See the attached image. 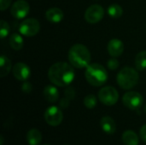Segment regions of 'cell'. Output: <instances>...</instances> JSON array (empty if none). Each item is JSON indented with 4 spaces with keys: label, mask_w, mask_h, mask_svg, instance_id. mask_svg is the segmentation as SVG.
I'll use <instances>...</instances> for the list:
<instances>
[{
    "label": "cell",
    "mask_w": 146,
    "mask_h": 145,
    "mask_svg": "<svg viewBox=\"0 0 146 145\" xmlns=\"http://www.w3.org/2000/svg\"><path fill=\"white\" fill-rule=\"evenodd\" d=\"M48 78L50 81L56 86H68L75 78L74 67L65 62H58L50 68Z\"/></svg>",
    "instance_id": "cell-1"
},
{
    "label": "cell",
    "mask_w": 146,
    "mask_h": 145,
    "mask_svg": "<svg viewBox=\"0 0 146 145\" xmlns=\"http://www.w3.org/2000/svg\"><path fill=\"white\" fill-rule=\"evenodd\" d=\"M68 58L74 68H85L90 64L91 53L84 44H76L69 49Z\"/></svg>",
    "instance_id": "cell-2"
},
{
    "label": "cell",
    "mask_w": 146,
    "mask_h": 145,
    "mask_svg": "<svg viewBox=\"0 0 146 145\" xmlns=\"http://www.w3.org/2000/svg\"><path fill=\"white\" fill-rule=\"evenodd\" d=\"M85 76L87 82L93 86H102L108 80L107 70L98 63L89 64L86 69Z\"/></svg>",
    "instance_id": "cell-3"
},
{
    "label": "cell",
    "mask_w": 146,
    "mask_h": 145,
    "mask_svg": "<svg viewBox=\"0 0 146 145\" xmlns=\"http://www.w3.org/2000/svg\"><path fill=\"white\" fill-rule=\"evenodd\" d=\"M139 73L133 68L125 67L118 73L116 80L119 86L124 90L133 88L139 82Z\"/></svg>",
    "instance_id": "cell-4"
},
{
    "label": "cell",
    "mask_w": 146,
    "mask_h": 145,
    "mask_svg": "<svg viewBox=\"0 0 146 145\" xmlns=\"http://www.w3.org/2000/svg\"><path fill=\"white\" fill-rule=\"evenodd\" d=\"M98 98L104 105L113 106L119 99V93L116 89L112 86H104L99 91Z\"/></svg>",
    "instance_id": "cell-5"
},
{
    "label": "cell",
    "mask_w": 146,
    "mask_h": 145,
    "mask_svg": "<svg viewBox=\"0 0 146 145\" xmlns=\"http://www.w3.org/2000/svg\"><path fill=\"white\" fill-rule=\"evenodd\" d=\"M40 30V24L34 18H27L21 21L19 26V32L26 37H33Z\"/></svg>",
    "instance_id": "cell-6"
},
{
    "label": "cell",
    "mask_w": 146,
    "mask_h": 145,
    "mask_svg": "<svg viewBox=\"0 0 146 145\" xmlns=\"http://www.w3.org/2000/svg\"><path fill=\"white\" fill-rule=\"evenodd\" d=\"M144 102L142 95L137 91H128L124 94L122 97L123 104L129 109L137 110L139 109Z\"/></svg>",
    "instance_id": "cell-7"
},
{
    "label": "cell",
    "mask_w": 146,
    "mask_h": 145,
    "mask_svg": "<svg viewBox=\"0 0 146 145\" xmlns=\"http://www.w3.org/2000/svg\"><path fill=\"white\" fill-rule=\"evenodd\" d=\"M63 119L62 110L56 106L49 107L44 112V120L46 123L51 126H59Z\"/></svg>",
    "instance_id": "cell-8"
},
{
    "label": "cell",
    "mask_w": 146,
    "mask_h": 145,
    "mask_svg": "<svg viewBox=\"0 0 146 145\" xmlns=\"http://www.w3.org/2000/svg\"><path fill=\"white\" fill-rule=\"evenodd\" d=\"M104 16V9L99 4H92L85 13V19L88 23L95 24L99 22Z\"/></svg>",
    "instance_id": "cell-9"
},
{
    "label": "cell",
    "mask_w": 146,
    "mask_h": 145,
    "mask_svg": "<svg viewBox=\"0 0 146 145\" xmlns=\"http://www.w3.org/2000/svg\"><path fill=\"white\" fill-rule=\"evenodd\" d=\"M29 9H30L29 4L27 1L17 0L12 4L10 13L15 18L20 20L25 18L28 15Z\"/></svg>",
    "instance_id": "cell-10"
},
{
    "label": "cell",
    "mask_w": 146,
    "mask_h": 145,
    "mask_svg": "<svg viewBox=\"0 0 146 145\" xmlns=\"http://www.w3.org/2000/svg\"><path fill=\"white\" fill-rule=\"evenodd\" d=\"M14 77L21 81H26L31 75L30 68L24 62H17L12 68Z\"/></svg>",
    "instance_id": "cell-11"
},
{
    "label": "cell",
    "mask_w": 146,
    "mask_h": 145,
    "mask_svg": "<svg viewBox=\"0 0 146 145\" xmlns=\"http://www.w3.org/2000/svg\"><path fill=\"white\" fill-rule=\"evenodd\" d=\"M107 49L109 54L112 57H118L124 51V44L121 40L118 38H113L109 42Z\"/></svg>",
    "instance_id": "cell-12"
},
{
    "label": "cell",
    "mask_w": 146,
    "mask_h": 145,
    "mask_svg": "<svg viewBox=\"0 0 146 145\" xmlns=\"http://www.w3.org/2000/svg\"><path fill=\"white\" fill-rule=\"evenodd\" d=\"M100 126L102 130L109 135H112L116 131V124L113 118L110 116H104L100 121Z\"/></svg>",
    "instance_id": "cell-13"
},
{
    "label": "cell",
    "mask_w": 146,
    "mask_h": 145,
    "mask_svg": "<svg viewBox=\"0 0 146 145\" xmlns=\"http://www.w3.org/2000/svg\"><path fill=\"white\" fill-rule=\"evenodd\" d=\"M45 18L51 23H59L63 19V12L59 8H50L46 10Z\"/></svg>",
    "instance_id": "cell-14"
},
{
    "label": "cell",
    "mask_w": 146,
    "mask_h": 145,
    "mask_svg": "<svg viewBox=\"0 0 146 145\" xmlns=\"http://www.w3.org/2000/svg\"><path fill=\"white\" fill-rule=\"evenodd\" d=\"M44 98L49 103H55L59 98V91L56 87L53 85H47L44 89Z\"/></svg>",
    "instance_id": "cell-15"
},
{
    "label": "cell",
    "mask_w": 146,
    "mask_h": 145,
    "mask_svg": "<svg viewBox=\"0 0 146 145\" xmlns=\"http://www.w3.org/2000/svg\"><path fill=\"white\" fill-rule=\"evenodd\" d=\"M12 70V63L11 61L4 55L0 56V77L3 78L9 74V73Z\"/></svg>",
    "instance_id": "cell-16"
},
{
    "label": "cell",
    "mask_w": 146,
    "mask_h": 145,
    "mask_svg": "<svg viewBox=\"0 0 146 145\" xmlns=\"http://www.w3.org/2000/svg\"><path fill=\"white\" fill-rule=\"evenodd\" d=\"M27 141L29 145H38L42 141V134L37 129H31L27 133Z\"/></svg>",
    "instance_id": "cell-17"
},
{
    "label": "cell",
    "mask_w": 146,
    "mask_h": 145,
    "mask_svg": "<svg viewBox=\"0 0 146 145\" xmlns=\"http://www.w3.org/2000/svg\"><path fill=\"white\" fill-rule=\"evenodd\" d=\"M122 142L125 145H139V140L138 135L133 131L128 130L122 134Z\"/></svg>",
    "instance_id": "cell-18"
},
{
    "label": "cell",
    "mask_w": 146,
    "mask_h": 145,
    "mask_svg": "<svg viewBox=\"0 0 146 145\" xmlns=\"http://www.w3.org/2000/svg\"><path fill=\"white\" fill-rule=\"evenodd\" d=\"M9 42L10 47L15 50H20L23 48V44H24L23 38L18 33H13L9 37Z\"/></svg>",
    "instance_id": "cell-19"
},
{
    "label": "cell",
    "mask_w": 146,
    "mask_h": 145,
    "mask_svg": "<svg viewBox=\"0 0 146 145\" xmlns=\"http://www.w3.org/2000/svg\"><path fill=\"white\" fill-rule=\"evenodd\" d=\"M135 67L139 71L146 69V51H140L135 57Z\"/></svg>",
    "instance_id": "cell-20"
},
{
    "label": "cell",
    "mask_w": 146,
    "mask_h": 145,
    "mask_svg": "<svg viewBox=\"0 0 146 145\" xmlns=\"http://www.w3.org/2000/svg\"><path fill=\"white\" fill-rule=\"evenodd\" d=\"M108 15L112 17V18H119L123 14V9L121 8V5L117 4V3H114L111 4L108 7L107 9Z\"/></svg>",
    "instance_id": "cell-21"
},
{
    "label": "cell",
    "mask_w": 146,
    "mask_h": 145,
    "mask_svg": "<svg viewBox=\"0 0 146 145\" xmlns=\"http://www.w3.org/2000/svg\"><path fill=\"white\" fill-rule=\"evenodd\" d=\"M84 105L89 109H92L96 107L97 105V98L94 95L90 94L87 95L85 98H84Z\"/></svg>",
    "instance_id": "cell-22"
},
{
    "label": "cell",
    "mask_w": 146,
    "mask_h": 145,
    "mask_svg": "<svg viewBox=\"0 0 146 145\" xmlns=\"http://www.w3.org/2000/svg\"><path fill=\"white\" fill-rule=\"evenodd\" d=\"M9 25L7 21L2 20L0 22V38H4L5 37H7L9 33Z\"/></svg>",
    "instance_id": "cell-23"
},
{
    "label": "cell",
    "mask_w": 146,
    "mask_h": 145,
    "mask_svg": "<svg viewBox=\"0 0 146 145\" xmlns=\"http://www.w3.org/2000/svg\"><path fill=\"white\" fill-rule=\"evenodd\" d=\"M107 66H108L109 69L115 71L119 68V62L115 58H110L107 62Z\"/></svg>",
    "instance_id": "cell-24"
},
{
    "label": "cell",
    "mask_w": 146,
    "mask_h": 145,
    "mask_svg": "<svg viewBox=\"0 0 146 145\" xmlns=\"http://www.w3.org/2000/svg\"><path fill=\"white\" fill-rule=\"evenodd\" d=\"M64 95L67 98H68L69 100H73L75 97V91L73 87H67L65 91H64Z\"/></svg>",
    "instance_id": "cell-25"
},
{
    "label": "cell",
    "mask_w": 146,
    "mask_h": 145,
    "mask_svg": "<svg viewBox=\"0 0 146 145\" xmlns=\"http://www.w3.org/2000/svg\"><path fill=\"white\" fill-rule=\"evenodd\" d=\"M32 89H33V86H32L31 83H29V82H27L26 81L21 85V90L25 93H30L32 91Z\"/></svg>",
    "instance_id": "cell-26"
},
{
    "label": "cell",
    "mask_w": 146,
    "mask_h": 145,
    "mask_svg": "<svg viewBox=\"0 0 146 145\" xmlns=\"http://www.w3.org/2000/svg\"><path fill=\"white\" fill-rule=\"evenodd\" d=\"M69 103H70V100L68 98H67L66 97L62 98L59 102V106L60 108L62 109H67L68 106H69Z\"/></svg>",
    "instance_id": "cell-27"
},
{
    "label": "cell",
    "mask_w": 146,
    "mask_h": 145,
    "mask_svg": "<svg viewBox=\"0 0 146 145\" xmlns=\"http://www.w3.org/2000/svg\"><path fill=\"white\" fill-rule=\"evenodd\" d=\"M11 3V0H0V9L4 11L7 9Z\"/></svg>",
    "instance_id": "cell-28"
},
{
    "label": "cell",
    "mask_w": 146,
    "mask_h": 145,
    "mask_svg": "<svg viewBox=\"0 0 146 145\" xmlns=\"http://www.w3.org/2000/svg\"><path fill=\"white\" fill-rule=\"evenodd\" d=\"M139 134H140L141 139H142L145 143H146V124L145 125H144V126L141 127Z\"/></svg>",
    "instance_id": "cell-29"
},
{
    "label": "cell",
    "mask_w": 146,
    "mask_h": 145,
    "mask_svg": "<svg viewBox=\"0 0 146 145\" xmlns=\"http://www.w3.org/2000/svg\"><path fill=\"white\" fill-rule=\"evenodd\" d=\"M3 144V135H1V144H0V145Z\"/></svg>",
    "instance_id": "cell-30"
},
{
    "label": "cell",
    "mask_w": 146,
    "mask_h": 145,
    "mask_svg": "<svg viewBox=\"0 0 146 145\" xmlns=\"http://www.w3.org/2000/svg\"><path fill=\"white\" fill-rule=\"evenodd\" d=\"M145 112H146V104H145Z\"/></svg>",
    "instance_id": "cell-31"
}]
</instances>
